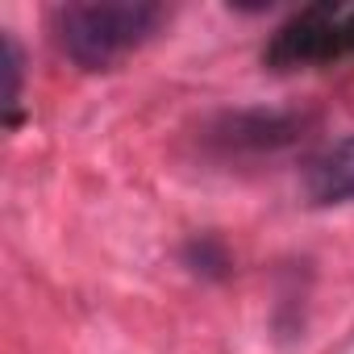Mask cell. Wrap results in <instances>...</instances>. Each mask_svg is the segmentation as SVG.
Masks as SVG:
<instances>
[{
	"instance_id": "5",
	"label": "cell",
	"mask_w": 354,
	"mask_h": 354,
	"mask_svg": "<svg viewBox=\"0 0 354 354\" xmlns=\"http://www.w3.org/2000/svg\"><path fill=\"white\" fill-rule=\"evenodd\" d=\"M184 263L205 275V279H225L234 271V259H230V246L217 238V234H196L188 246H184Z\"/></svg>"
},
{
	"instance_id": "3",
	"label": "cell",
	"mask_w": 354,
	"mask_h": 354,
	"mask_svg": "<svg viewBox=\"0 0 354 354\" xmlns=\"http://www.w3.org/2000/svg\"><path fill=\"white\" fill-rule=\"evenodd\" d=\"M308 121L313 117L296 113V109H234V113H221L209 125L205 138L225 158H234V154H275V150H288L292 142H300Z\"/></svg>"
},
{
	"instance_id": "2",
	"label": "cell",
	"mask_w": 354,
	"mask_h": 354,
	"mask_svg": "<svg viewBox=\"0 0 354 354\" xmlns=\"http://www.w3.org/2000/svg\"><path fill=\"white\" fill-rule=\"evenodd\" d=\"M346 50V34H342V13L333 5H313L292 13L271 42L263 46V63L271 71H300V67H317L329 63Z\"/></svg>"
},
{
	"instance_id": "1",
	"label": "cell",
	"mask_w": 354,
	"mask_h": 354,
	"mask_svg": "<svg viewBox=\"0 0 354 354\" xmlns=\"http://www.w3.org/2000/svg\"><path fill=\"white\" fill-rule=\"evenodd\" d=\"M162 17H167L162 5H146V0L63 5L55 9V42L75 67L104 71L117 59H125L133 46H142L162 26Z\"/></svg>"
},
{
	"instance_id": "7",
	"label": "cell",
	"mask_w": 354,
	"mask_h": 354,
	"mask_svg": "<svg viewBox=\"0 0 354 354\" xmlns=\"http://www.w3.org/2000/svg\"><path fill=\"white\" fill-rule=\"evenodd\" d=\"M342 34H346V50H354V13L342 17Z\"/></svg>"
},
{
	"instance_id": "6",
	"label": "cell",
	"mask_w": 354,
	"mask_h": 354,
	"mask_svg": "<svg viewBox=\"0 0 354 354\" xmlns=\"http://www.w3.org/2000/svg\"><path fill=\"white\" fill-rule=\"evenodd\" d=\"M5 75H9V88H5V109H9V125H17V104H21V46L13 34H5Z\"/></svg>"
},
{
	"instance_id": "4",
	"label": "cell",
	"mask_w": 354,
	"mask_h": 354,
	"mask_svg": "<svg viewBox=\"0 0 354 354\" xmlns=\"http://www.w3.org/2000/svg\"><path fill=\"white\" fill-rule=\"evenodd\" d=\"M304 192L313 205H350L354 201V133L325 146L304 167Z\"/></svg>"
}]
</instances>
